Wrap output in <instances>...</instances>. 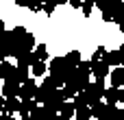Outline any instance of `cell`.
Instances as JSON below:
<instances>
[{
	"label": "cell",
	"mask_w": 124,
	"mask_h": 120,
	"mask_svg": "<svg viewBox=\"0 0 124 120\" xmlns=\"http://www.w3.org/2000/svg\"><path fill=\"white\" fill-rule=\"evenodd\" d=\"M35 92H37V83H35V79H28L20 85L17 98H35Z\"/></svg>",
	"instance_id": "obj_5"
},
{
	"label": "cell",
	"mask_w": 124,
	"mask_h": 120,
	"mask_svg": "<svg viewBox=\"0 0 124 120\" xmlns=\"http://www.w3.org/2000/svg\"><path fill=\"white\" fill-rule=\"evenodd\" d=\"M0 44H4V46L11 50V48L17 44V39L13 37V33H11V31H4V33H2V37H0Z\"/></svg>",
	"instance_id": "obj_17"
},
{
	"label": "cell",
	"mask_w": 124,
	"mask_h": 120,
	"mask_svg": "<svg viewBox=\"0 0 124 120\" xmlns=\"http://www.w3.org/2000/svg\"><path fill=\"white\" fill-rule=\"evenodd\" d=\"M105 52H107V48H102V46H98V48H96V52H94V57H92V59H102V57H105Z\"/></svg>",
	"instance_id": "obj_24"
},
{
	"label": "cell",
	"mask_w": 124,
	"mask_h": 120,
	"mask_svg": "<svg viewBox=\"0 0 124 120\" xmlns=\"http://www.w3.org/2000/svg\"><path fill=\"white\" fill-rule=\"evenodd\" d=\"M7 28H4V22H0V37H2V33H4Z\"/></svg>",
	"instance_id": "obj_31"
},
{
	"label": "cell",
	"mask_w": 124,
	"mask_h": 120,
	"mask_svg": "<svg viewBox=\"0 0 124 120\" xmlns=\"http://www.w3.org/2000/svg\"><path fill=\"white\" fill-rule=\"evenodd\" d=\"M118 26H120V31H122V35H124V17L120 20V22H118Z\"/></svg>",
	"instance_id": "obj_30"
},
{
	"label": "cell",
	"mask_w": 124,
	"mask_h": 120,
	"mask_svg": "<svg viewBox=\"0 0 124 120\" xmlns=\"http://www.w3.org/2000/svg\"><path fill=\"white\" fill-rule=\"evenodd\" d=\"M20 44H22V48H26V50H33V48H35V35L26 31V33L22 35V39H20Z\"/></svg>",
	"instance_id": "obj_15"
},
{
	"label": "cell",
	"mask_w": 124,
	"mask_h": 120,
	"mask_svg": "<svg viewBox=\"0 0 124 120\" xmlns=\"http://www.w3.org/2000/svg\"><path fill=\"white\" fill-rule=\"evenodd\" d=\"M20 81L17 79H13V77H7V79H2V94H4V98L7 96H17L20 94Z\"/></svg>",
	"instance_id": "obj_3"
},
{
	"label": "cell",
	"mask_w": 124,
	"mask_h": 120,
	"mask_svg": "<svg viewBox=\"0 0 124 120\" xmlns=\"http://www.w3.org/2000/svg\"><path fill=\"white\" fill-rule=\"evenodd\" d=\"M0 85H2V79H0Z\"/></svg>",
	"instance_id": "obj_36"
},
{
	"label": "cell",
	"mask_w": 124,
	"mask_h": 120,
	"mask_svg": "<svg viewBox=\"0 0 124 120\" xmlns=\"http://www.w3.org/2000/svg\"><path fill=\"white\" fill-rule=\"evenodd\" d=\"M74 111H76V105L70 103V101H63V105L59 107V116H61V118H72Z\"/></svg>",
	"instance_id": "obj_12"
},
{
	"label": "cell",
	"mask_w": 124,
	"mask_h": 120,
	"mask_svg": "<svg viewBox=\"0 0 124 120\" xmlns=\"http://www.w3.org/2000/svg\"><path fill=\"white\" fill-rule=\"evenodd\" d=\"M52 92H54V87H50V85H37V92H35V101L39 103V105H44L50 96H52Z\"/></svg>",
	"instance_id": "obj_6"
},
{
	"label": "cell",
	"mask_w": 124,
	"mask_h": 120,
	"mask_svg": "<svg viewBox=\"0 0 124 120\" xmlns=\"http://www.w3.org/2000/svg\"><path fill=\"white\" fill-rule=\"evenodd\" d=\"M109 79H111V85H113V87L124 85V68L116 66V70H111V72H109Z\"/></svg>",
	"instance_id": "obj_10"
},
{
	"label": "cell",
	"mask_w": 124,
	"mask_h": 120,
	"mask_svg": "<svg viewBox=\"0 0 124 120\" xmlns=\"http://www.w3.org/2000/svg\"><path fill=\"white\" fill-rule=\"evenodd\" d=\"M116 118H122L124 120V109H116Z\"/></svg>",
	"instance_id": "obj_28"
},
{
	"label": "cell",
	"mask_w": 124,
	"mask_h": 120,
	"mask_svg": "<svg viewBox=\"0 0 124 120\" xmlns=\"http://www.w3.org/2000/svg\"><path fill=\"white\" fill-rule=\"evenodd\" d=\"M68 2H70L74 9H81V2H83V0H68Z\"/></svg>",
	"instance_id": "obj_26"
},
{
	"label": "cell",
	"mask_w": 124,
	"mask_h": 120,
	"mask_svg": "<svg viewBox=\"0 0 124 120\" xmlns=\"http://www.w3.org/2000/svg\"><path fill=\"white\" fill-rule=\"evenodd\" d=\"M118 101L124 103V90H118Z\"/></svg>",
	"instance_id": "obj_29"
},
{
	"label": "cell",
	"mask_w": 124,
	"mask_h": 120,
	"mask_svg": "<svg viewBox=\"0 0 124 120\" xmlns=\"http://www.w3.org/2000/svg\"><path fill=\"white\" fill-rule=\"evenodd\" d=\"M120 52H122V55H124V44H122V46H120Z\"/></svg>",
	"instance_id": "obj_34"
},
{
	"label": "cell",
	"mask_w": 124,
	"mask_h": 120,
	"mask_svg": "<svg viewBox=\"0 0 124 120\" xmlns=\"http://www.w3.org/2000/svg\"><path fill=\"white\" fill-rule=\"evenodd\" d=\"M109 72H111V66L105 61V59H92V74L94 77H109Z\"/></svg>",
	"instance_id": "obj_4"
},
{
	"label": "cell",
	"mask_w": 124,
	"mask_h": 120,
	"mask_svg": "<svg viewBox=\"0 0 124 120\" xmlns=\"http://www.w3.org/2000/svg\"><path fill=\"white\" fill-rule=\"evenodd\" d=\"M116 116V105L109 103H94L92 105V118H113Z\"/></svg>",
	"instance_id": "obj_2"
},
{
	"label": "cell",
	"mask_w": 124,
	"mask_h": 120,
	"mask_svg": "<svg viewBox=\"0 0 124 120\" xmlns=\"http://www.w3.org/2000/svg\"><path fill=\"white\" fill-rule=\"evenodd\" d=\"M65 61H68L70 66H78V63H81V52H78V50H70V52L65 55Z\"/></svg>",
	"instance_id": "obj_19"
},
{
	"label": "cell",
	"mask_w": 124,
	"mask_h": 120,
	"mask_svg": "<svg viewBox=\"0 0 124 120\" xmlns=\"http://www.w3.org/2000/svg\"><path fill=\"white\" fill-rule=\"evenodd\" d=\"M28 9L31 11H41V0H31L28 2Z\"/></svg>",
	"instance_id": "obj_23"
},
{
	"label": "cell",
	"mask_w": 124,
	"mask_h": 120,
	"mask_svg": "<svg viewBox=\"0 0 124 120\" xmlns=\"http://www.w3.org/2000/svg\"><path fill=\"white\" fill-rule=\"evenodd\" d=\"M13 72H15V66H13V63H9L7 59H4V61H0V79L11 77Z\"/></svg>",
	"instance_id": "obj_16"
},
{
	"label": "cell",
	"mask_w": 124,
	"mask_h": 120,
	"mask_svg": "<svg viewBox=\"0 0 124 120\" xmlns=\"http://www.w3.org/2000/svg\"><path fill=\"white\" fill-rule=\"evenodd\" d=\"M2 105H4V94H0V109H2Z\"/></svg>",
	"instance_id": "obj_32"
},
{
	"label": "cell",
	"mask_w": 124,
	"mask_h": 120,
	"mask_svg": "<svg viewBox=\"0 0 124 120\" xmlns=\"http://www.w3.org/2000/svg\"><path fill=\"white\" fill-rule=\"evenodd\" d=\"M7 57H9V48H7L4 44H0V61H4Z\"/></svg>",
	"instance_id": "obj_25"
},
{
	"label": "cell",
	"mask_w": 124,
	"mask_h": 120,
	"mask_svg": "<svg viewBox=\"0 0 124 120\" xmlns=\"http://www.w3.org/2000/svg\"><path fill=\"white\" fill-rule=\"evenodd\" d=\"M92 7H94V2H81V9H83V15H92Z\"/></svg>",
	"instance_id": "obj_22"
},
{
	"label": "cell",
	"mask_w": 124,
	"mask_h": 120,
	"mask_svg": "<svg viewBox=\"0 0 124 120\" xmlns=\"http://www.w3.org/2000/svg\"><path fill=\"white\" fill-rule=\"evenodd\" d=\"M74 116L78 120H87V118H92V109H89L87 105H78L76 111H74Z\"/></svg>",
	"instance_id": "obj_18"
},
{
	"label": "cell",
	"mask_w": 124,
	"mask_h": 120,
	"mask_svg": "<svg viewBox=\"0 0 124 120\" xmlns=\"http://www.w3.org/2000/svg\"><path fill=\"white\" fill-rule=\"evenodd\" d=\"M105 79L102 77H94V83H87V87H85V92H87V98H89V105H94V103H98L100 98H102V94H105Z\"/></svg>",
	"instance_id": "obj_1"
},
{
	"label": "cell",
	"mask_w": 124,
	"mask_h": 120,
	"mask_svg": "<svg viewBox=\"0 0 124 120\" xmlns=\"http://www.w3.org/2000/svg\"><path fill=\"white\" fill-rule=\"evenodd\" d=\"M37 105H39V103H37L35 98H22V103H20V118H28L31 111H33Z\"/></svg>",
	"instance_id": "obj_8"
},
{
	"label": "cell",
	"mask_w": 124,
	"mask_h": 120,
	"mask_svg": "<svg viewBox=\"0 0 124 120\" xmlns=\"http://www.w3.org/2000/svg\"><path fill=\"white\" fill-rule=\"evenodd\" d=\"M102 59H105L111 68H113V66H122V52H120V48H116V50H107Z\"/></svg>",
	"instance_id": "obj_9"
},
{
	"label": "cell",
	"mask_w": 124,
	"mask_h": 120,
	"mask_svg": "<svg viewBox=\"0 0 124 120\" xmlns=\"http://www.w3.org/2000/svg\"><path fill=\"white\" fill-rule=\"evenodd\" d=\"M28 2H31V0H15L17 7H28Z\"/></svg>",
	"instance_id": "obj_27"
},
{
	"label": "cell",
	"mask_w": 124,
	"mask_h": 120,
	"mask_svg": "<svg viewBox=\"0 0 124 120\" xmlns=\"http://www.w3.org/2000/svg\"><path fill=\"white\" fill-rule=\"evenodd\" d=\"M13 79H17L20 83H24V81H28L31 77H28V66H22V63H17L15 66V72L11 74Z\"/></svg>",
	"instance_id": "obj_11"
},
{
	"label": "cell",
	"mask_w": 124,
	"mask_h": 120,
	"mask_svg": "<svg viewBox=\"0 0 124 120\" xmlns=\"http://www.w3.org/2000/svg\"><path fill=\"white\" fill-rule=\"evenodd\" d=\"M63 2H68V0H54V4H63Z\"/></svg>",
	"instance_id": "obj_33"
},
{
	"label": "cell",
	"mask_w": 124,
	"mask_h": 120,
	"mask_svg": "<svg viewBox=\"0 0 124 120\" xmlns=\"http://www.w3.org/2000/svg\"><path fill=\"white\" fill-rule=\"evenodd\" d=\"M85 2H96V0H85Z\"/></svg>",
	"instance_id": "obj_35"
},
{
	"label": "cell",
	"mask_w": 124,
	"mask_h": 120,
	"mask_svg": "<svg viewBox=\"0 0 124 120\" xmlns=\"http://www.w3.org/2000/svg\"><path fill=\"white\" fill-rule=\"evenodd\" d=\"M46 70H48V66H46V61H41V59H37V61L31 66L33 77H46Z\"/></svg>",
	"instance_id": "obj_13"
},
{
	"label": "cell",
	"mask_w": 124,
	"mask_h": 120,
	"mask_svg": "<svg viewBox=\"0 0 124 120\" xmlns=\"http://www.w3.org/2000/svg\"><path fill=\"white\" fill-rule=\"evenodd\" d=\"M11 33H13V37L20 42V39H22V35L26 33V28H24V26H15V28H11Z\"/></svg>",
	"instance_id": "obj_21"
},
{
	"label": "cell",
	"mask_w": 124,
	"mask_h": 120,
	"mask_svg": "<svg viewBox=\"0 0 124 120\" xmlns=\"http://www.w3.org/2000/svg\"><path fill=\"white\" fill-rule=\"evenodd\" d=\"M35 55H37V59L48 61V50H46V46H35Z\"/></svg>",
	"instance_id": "obj_20"
},
{
	"label": "cell",
	"mask_w": 124,
	"mask_h": 120,
	"mask_svg": "<svg viewBox=\"0 0 124 120\" xmlns=\"http://www.w3.org/2000/svg\"><path fill=\"white\" fill-rule=\"evenodd\" d=\"M20 103H22V101H17V96H7V98H4V105H2V111H4L7 116H11V114L20 111Z\"/></svg>",
	"instance_id": "obj_7"
},
{
	"label": "cell",
	"mask_w": 124,
	"mask_h": 120,
	"mask_svg": "<svg viewBox=\"0 0 124 120\" xmlns=\"http://www.w3.org/2000/svg\"><path fill=\"white\" fill-rule=\"evenodd\" d=\"M118 90H120V87H113V85H111V87H105L102 98H105L109 105H116V103H118Z\"/></svg>",
	"instance_id": "obj_14"
}]
</instances>
